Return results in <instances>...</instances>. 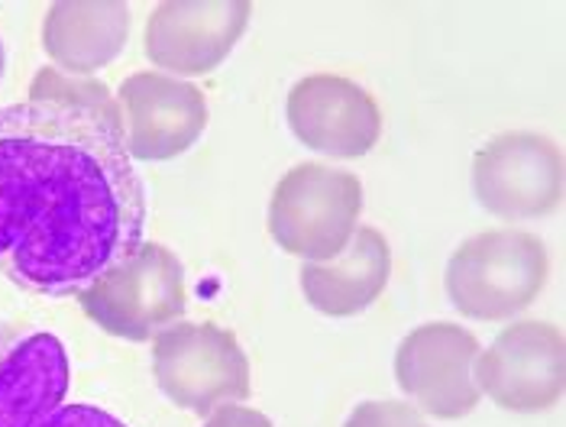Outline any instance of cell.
Returning a JSON list of instances; mask_svg holds the SVG:
<instances>
[{
    "mask_svg": "<svg viewBox=\"0 0 566 427\" xmlns=\"http://www.w3.org/2000/svg\"><path fill=\"white\" fill-rule=\"evenodd\" d=\"M392 253L379 230L356 227L347 250L331 262H305L298 279L307 304L327 317H353L366 311L389 285Z\"/></svg>",
    "mask_w": 566,
    "mask_h": 427,
    "instance_id": "5bb4252c",
    "label": "cell"
},
{
    "mask_svg": "<svg viewBox=\"0 0 566 427\" xmlns=\"http://www.w3.org/2000/svg\"><path fill=\"white\" fill-rule=\"evenodd\" d=\"M551 259L544 240L502 227L463 240L447 262V299L470 321H515L544 292Z\"/></svg>",
    "mask_w": 566,
    "mask_h": 427,
    "instance_id": "7a4b0ae2",
    "label": "cell"
},
{
    "mask_svg": "<svg viewBox=\"0 0 566 427\" xmlns=\"http://www.w3.org/2000/svg\"><path fill=\"white\" fill-rule=\"evenodd\" d=\"M146 185L124 127L69 101L0 107V272L27 292L78 295L130 257Z\"/></svg>",
    "mask_w": 566,
    "mask_h": 427,
    "instance_id": "6da1fadb",
    "label": "cell"
},
{
    "mask_svg": "<svg viewBox=\"0 0 566 427\" xmlns=\"http://www.w3.org/2000/svg\"><path fill=\"white\" fill-rule=\"evenodd\" d=\"M285 121L295 139L331 159H359L382 136V111L344 75H307L289 91Z\"/></svg>",
    "mask_w": 566,
    "mask_h": 427,
    "instance_id": "8fae6325",
    "label": "cell"
},
{
    "mask_svg": "<svg viewBox=\"0 0 566 427\" xmlns=\"http://www.w3.org/2000/svg\"><path fill=\"white\" fill-rule=\"evenodd\" d=\"M87 317L111 337L153 341L181 321L188 308L185 265L163 243H139L78 292Z\"/></svg>",
    "mask_w": 566,
    "mask_h": 427,
    "instance_id": "3957f363",
    "label": "cell"
},
{
    "mask_svg": "<svg viewBox=\"0 0 566 427\" xmlns=\"http://www.w3.org/2000/svg\"><path fill=\"white\" fill-rule=\"evenodd\" d=\"M153 376L175 408L208 418L250 398V360L218 324L178 321L153 337Z\"/></svg>",
    "mask_w": 566,
    "mask_h": 427,
    "instance_id": "5b68a950",
    "label": "cell"
},
{
    "mask_svg": "<svg viewBox=\"0 0 566 427\" xmlns=\"http://www.w3.org/2000/svg\"><path fill=\"white\" fill-rule=\"evenodd\" d=\"M40 427H127L124 421H117L114 415H107L104 408L94 405H62L59 412H52Z\"/></svg>",
    "mask_w": 566,
    "mask_h": 427,
    "instance_id": "e0dca14e",
    "label": "cell"
},
{
    "mask_svg": "<svg viewBox=\"0 0 566 427\" xmlns=\"http://www.w3.org/2000/svg\"><path fill=\"white\" fill-rule=\"evenodd\" d=\"M473 191L499 220L544 217L564 195V156L541 133H499L473 159Z\"/></svg>",
    "mask_w": 566,
    "mask_h": 427,
    "instance_id": "8992f818",
    "label": "cell"
},
{
    "mask_svg": "<svg viewBox=\"0 0 566 427\" xmlns=\"http://www.w3.org/2000/svg\"><path fill=\"white\" fill-rule=\"evenodd\" d=\"M205 427H272V421L247 405H220L218 412L208 415Z\"/></svg>",
    "mask_w": 566,
    "mask_h": 427,
    "instance_id": "ac0fdd59",
    "label": "cell"
},
{
    "mask_svg": "<svg viewBox=\"0 0 566 427\" xmlns=\"http://www.w3.org/2000/svg\"><path fill=\"white\" fill-rule=\"evenodd\" d=\"M69 353L59 337L0 327V427H40L69 395Z\"/></svg>",
    "mask_w": 566,
    "mask_h": 427,
    "instance_id": "7c38bea8",
    "label": "cell"
},
{
    "mask_svg": "<svg viewBox=\"0 0 566 427\" xmlns=\"http://www.w3.org/2000/svg\"><path fill=\"white\" fill-rule=\"evenodd\" d=\"M473 376L482 395L505 412H547L564 395V334L547 321H515L489 350H480Z\"/></svg>",
    "mask_w": 566,
    "mask_h": 427,
    "instance_id": "ba28073f",
    "label": "cell"
},
{
    "mask_svg": "<svg viewBox=\"0 0 566 427\" xmlns=\"http://www.w3.org/2000/svg\"><path fill=\"white\" fill-rule=\"evenodd\" d=\"M30 101H69L87 111H97L101 117H107L111 124H120V107L117 97L107 94V87L101 82H87V79H72L62 75L59 69H43L33 85H30ZM124 127V124H120Z\"/></svg>",
    "mask_w": 566,
    "mask_h": 427,
    "instance_id": "9a60e30c",
    "label": "cell"
},
{
    "mask_svg": "<svg viewBox=\"0 0 566 427\" xmlns=\"http://www.w3.org/2000/svg\"><path fill=\"white\" fill-rule=\"evenodd\" d=\"M127 153L136 163H169L188 153L208 127L205 91L163 72H136L117 87Z\"/></svg>",
    "mask_w": 566,
    "mask_h": 427,
    "instance_id": "30bf717a",
    "label": "cell"
},
{
    "mask_svg": "<svg viewBox=\"0 0 566 427\" xmlns=\"http://www.w3.org/2000/svg\"><path fill=\"white\" fill-rule=\"evenodd\" d=\"M480 350V341L460 324H421L395 350L398 388L415 402L418 412L431 418H467L482 402L473 376Z\"/></svg>",
    "mask_w": 566,
    "mask_h": 427,
    "instance_id": "52a82bcc",
    "label": "cell"
},
{
    "mask_svg": "<svg viewBox=\"0 0 566 427\" xmlns=\"http://www.w3.org/2000/svg\"><path fill=\"white\" fill-rule=\"evenodd\" d=\"M344 427H431L415 405L405 402H363L349 412Z\"/></svg>",
    "mask_w": 566,
    "mask_h": 427,
    "instance_id": "2e32d148",
    "label": "cell"
},
{
    "mask_svg": "<svg viewBox=\"0 0 566 427\" xmlns=\"http://www.w3.org/2000/svg\"><path fill=\"white\" fill-rule=\"evenodd\" d=\"M3 62H7V55H3V43H0V79H3Z\"/></svg>",
    "mask_w": 566,
    "mask_h": 427,
    "instance_id": "d6986e66",
    "label": "cell"
},
{
    "mask_svg": "<svg viewBox=\"0 0 566 427\" xmlns=\"http://www.w3.org/2000/svg\"><path fill=\"white\" fill-rule=\"evenodd\" d=\"M363 214V181L324 163L289 169L269 201L272 240L305 262H331L353 240Z\"/></svg>",
    "mask_w": 566,
    "mask_h": 427,
    "instance_id": "277c9868",
    "label": "cell"
},
{
    "mask_svg": "<svg viewBox=\"0 0 566 427\" xmlns=\"http://www.w3.org/2000/svg\"><path fill=\"white\" fill-rule=\"evenodd\" d=\"M250 17L247 0H166L146 20V59L172 79L208 75L243 40Z\"/></svg>",
    "mask_w": 566,
    "mask_h": 427,
    "instance_id": "9c48e42d",
    "label": "cell"
},
{
    "mask_svg": "<svg viewBox=\"0 0 566 427\" xmlns=\"http://www.w3.org/2000/svg\"><path fill=\"white\" fill-rule=\"evenodd\" d=\"M130 40V7L120 0H59L45 10L43 49L62 75L82 79L111 65Z\"/></svg>",
    "mask_w": 566,
    "mask_h": 427,
    "instance_id": "4fadbf2b",
    "label": "cell"
}]
</instances>
